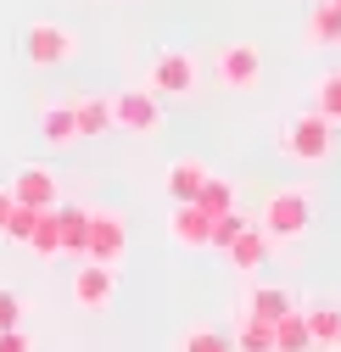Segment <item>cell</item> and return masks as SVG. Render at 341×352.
Masks as SVG:
<instances>
[{
	"mask_svg": "<svg viewBox=\"0 0 341 352\" xmlns=\"http://www.w3.org/2000/svg\"><path fill=\"white\" fill-rule=\"evenodd\" d=\"M219 78L230 84V90H258V78H263V51L252 45V39L224 45V51H219Z\"/></svg>",
	"mask_w": 341,
	"mask_h": 352,
	"instance_id": "5b68a950",
	"label": "cell"
},
{
	"mask_svg": "<svg viewBox=\"0 0 341 352\" xmlns=\"http://www.w3.org/2000/svg\"><path fill=\"white\" fill-rule=\"evenodd\" d=\"M185 352H230V341L219 330H190L185 336Z\"/></svg>",
	"mask_w": 341,
	"mask_h": 352,
	"instance_id": "d4e9b609",
	"label": "cell"
},
{
	"mask_svg": "<svg viewBox=\"0 0 341 352\" xmlns=\"http://www.w3.org/2000/svg\"><path fill=\"white\" fill-rule=\"evenodd\" d=\"M12 201L34 207V212H45V207H56V173H51V168H39V162L17 168V179H12Z\"/></svg>",
	"mask_w": 341,
	"mask_h": 352,
	"instance_id": "ba28073f",
	"label": "cell"
},
{
	"mask_svg": "<svg viewBox=\"0 0 341 352\" xmlns=\"http://www.w3.org/2000/svg\"><path fill=\"white\" fill-rule=\"evenodd\" d=\"M241 346H246V352H269V346H274V324L246 319V324H241Z\"/></svg>",
	"mask_w": 341,
	"mask_h": 352,
	"instance_id": "7402d4cb",
	"label": "cell"
},
{
	"mask_svg": "<svg viewBox=\"0 0 341 352\" xmlns=\"http://www.w3.org/2000/svg\"><path fill=\"white\" fill-rule=\"evenodd\" d=\"M196 207H201L207 218H224V212H235V185H230V179H212V173H207V185L196 190Z\"/></svg>",
	"mask_w": 341,
	"mask_h": 352,
	"instance_id": "9a60e30c",
	"label": "cell"
},
{
	"mask_svg": "<svg viewBox=\"0 0 341 352\" xmlns=\"http://www.w3.org/2000/svg\"><path fill=\"white\" fill-rule=\"evenodd\" d=\"M174 241L179 246H207L212 241V218L196 201H174Z\"/></svg>",
	"mask_w": 341,
	"mask_h": 352,
	"instance_id": "30bf717a",
	"label": "cell"
},
{
	"mask_svg": "<svg viewBox=\"0 0 341 352\" xmlns=\"http://www.w3.org/2000/svg\"><path fill=\"white\" fill-rule=\"evenodd\" d=\"M190 90H196V56L162 51L151 62V96H190Z\"/></svg>",
	"mask_w": 341,
	"mask_h": 352,
	"instance_id": "52a82bcc",
	"label": "cell"
},
{
	"mask_svg": "<svg viewBox=\"0 0 341 352\" xmlns=\"http://www.w3.org/2000/svg\"><path fill=\"white\" fill-rule=\"evenodd\" d=\"M73 118H78V140H90V135H107L112 129V101H73Z\"/></svg>",
	"mask_w": 341,
	"mask_h": 352,
	"instance_id": "5bb4252c",
	"label": "cell"
},
{
	"mask_svg": "<svg viewBox=\"0 0 341 352\" xmlns=\"http://www.w3.org/2000/svg\"><path fill=\"white\" fill-rule=\"evenodd\" d=\"M224 252H230V263H235L241 274H252V269H263V257H269V235L263 230H241Z\"/></svg>",
	"mask_w": 341,
	"mask_h": 352,
	"instance_id": "8fae6325",
	"label": "cell"
},
{
	"mask_svg": "<svg viewBox=\"0 0 341 352\" xmlns=\"http://www.w3.org/2000/svg\"><path fill=\"white\" fill-rule=\"evenodd\" d=\"M23 314H28V302H23L17 291H0V330H17Z\"/></svg>",
	"mask_w": 341,
	"mask_h": 352,
	"instance_id": "603a6c76",
	"label": "cell"
},
{
	"mask_svg": "<svg viewBox=\"0 0 341 352\" xmlns=\"http://www.w3.org/2000/svg\"><path fill=\"white\" fill-rule=\"evenodd\" d=\"M308 45H341V6H336V0H319V6H314Z\"/></svg>",
	"mask_w": 341,
	"mask_h": 352,
	"instance_id": "4fadbf2b",
	"label": "cell"
},
{
	"mask_svg": "<svg viewBox=\"0 0 341 352\" xmlns=\"http://www.w3.org/2000/svg\"><path fill=\"white\" fill-rule=\"evenodd\" d=\"M39 135H45L51 146H73V140H78V118H73V107H51L45 118H39Z\"/></svg>",
	"mask_w": 341,
	"mask_h": 352,
	"instance_id": "2e32d148",
	"label": "cell"
},
{
	"mask_svg": "<svg viewBox=\"0 0 341 352\" xmlns=\"http://www.w3.org/2000/svg\"><path fill=\"white\" fill-rule=\"evenodd\" d=\"M112 123L129 129V135H151L162 123V107L151 90H123V96H112Z\"/></svg>",
	"mask_w": 341,
	"mask_h": 352,
	"instance_id": "8992f818",
	"label": "cell"
},
{
	"mask_svg": "<svg viewBox=\"0 0 341 352\" xmlns=\"http://www.w3.org/2000/svg\"><path fill=\"white\" fill-rule=\"evenodd\" d=\"M123 246H129L123 218H118V212H90V230H84V252H90V263H107V269H118Z\"/></svg>",
	"mask_w": 341,
	"mask_h": 352,
	"instance_id": "277c9868",
	"label": "cell"
},
{
	"mask_svg": "<svg viewBox=\"0 0 341 352\" xmlns=\"http://www.w3.org/2000/svg\"><path fill=\"white\" fill-rule=\"evenodd\" d=\"M112 291H118V280H112L107 263H84L78 280H73V302H78V307H90V314H101V307L112 302Z\"/></svg>",
	"mask_w": 341,
	"mask_h": 352,
	"instance_id": "9c48e42d",
	"label": "cell"
},
{
	"mask_svg": "<svg viewBox=\"0 0 341 352\" xmlns=\"http://www.w3.org/2000/svg\"><path fill=\"white\" fill-rule=\"evenodd\" d=\"M330 118H319V112H296L285 129H280V151L291 157V162H302V168H319L324 157H330Z\"/></svg>",
	"mask_w": 341,
	"mask_h": 352,
	"instance_id": "7a4b0ae2",
	"label": "cell"
},
{
	"mask_svg": "<svg viewBox=\"0 0 341 352\" xmlns=\"http://www.w3.org/2000/svg\"><path fill=\"white\" fill-rule=\"evenodd\" d=\"M0 352H34V336L17 324V330H0Z\"/></svg>",
	"mask_w": 341,
	"mask_h": 352,
	"instance_id": "4316f807",
	"label": "cell"
},
{
	"mask_svg": "<svg viewBox=\"0 0 341 352\" xmlns=\"http://www.w3.org/2000/svg\"><path fill=\"white\" fill-rule=\"evenodd\" d=\"M201 185H207V168L196 157H179L174 168H168V196H174V201H196Z\"/></svg>",
	"mask_w": 341,
	"mask_h": 352,
	"instance_id": "7c38bea8",
	"label": "cell"
},
{
	"mask_svg": "<svg viewBox=\"0 0 341 352\" xmlns=\"http://www.w3.org/2000/svg\"><path fill=\"white\" fill-rule=\"evenodd\" d=\"M56 230H62V252H84V230H90V212H84V207H62V212H56Z\"/></svg>",
	"mask_w": 341,
	"mask_h": 352,
	"instance_id": "ac0fdd59",
	"label": "cell"
},
{
	"mask_svg": "<svg viewBox=\"0 0 341 352\" xmlns=\"http://www.w3.org/2000/svg\"><path fill=\"white\" fill-rule=\"evenodd\" d=\"M241 230H246V218H241V212H224V218H212V241H207V246H230Z\"/></svg>",
	"mask_w": 341,
	"mask_h": 352,
	"instance_id": "cb8c5ba5",
	"label": "cell"
},
{
	"mask_svg": "<svg viewBox=\"0 0 341 352\" xmlns=\"http://www.w3.org/2000/svg\"><path fill=\"white\" fill-rule=\"evenodd\" d=\"M336 324H341V314H330V307L308 314V336H319V341H336Z\"/></svg>",
	"mask_w": 341,
	"mask_h": 352,
	"instance_id": "484cf974",
	"label": "cell"
},
{
	"mask_svg": "<svg viewBox=\"0 0 341 352\" xmlns=\"http://www.w3.org/2000/svg\"><path fill=\"white\" fill-rule=\"evenodd\" d=\"M34 224H39V212H34V207H23V201H12V212H6V224H0V241H23V246H28Z\"/></svg>",
	"mask_w": 341,
	"mask_h": 352,
	"instance_id": "d6986e66",
	"label": "cell"
},
{
	"mask_svg": "<svg viewBox=\"0 0 341 352\" xmlns=\"http://www.w3.org/2000/svg\"><path fill=\"white\" fill-rule=\"evenodd\" d=\"M252 319H263V324H274V319H285L291 314V302H285V291H274V285H258L252 291Z\"/></svg>",
	"mask_w": 341,
	"mask_h": 352,
	"instance_id": "e0dca14e",
	"label": "cell"
},
{
	"mask_svg": "<svg viewBox=\"0 0 341 352\" xmlns=\"http://www.w3.org/2000/svg\"><path fill=\"white\" fill-rule=\"evenodd\" d=\"M336 6H341V0H336Z\"/></svg>",
	"mask_w": 341,
	"mask_h": 352,
	"instance_id": "f546056e",
	"label": "cell"
},
{
	"mask_svg": "<svg viewBox=\"0 0 341 352\" xmlns=\"http://www.w3.org/2000/svg\"><path fill=\"white\" fill-rule=\"evenodd\" d=\"M73 51H78V39L62 23H28L23 28V56L34 67H62V62H73Z\"/></svg>",
	"mask_w": 341,
	"mask_h": 352,
	"instance_id": "3957f363",
	"label": "cell"
},
{
	"mask_svg": "<svg viewBox=\"0 0 341 352\" xmlns=\"http://www.w3.org/2000/svg\"><path fill=\"white\" fill-rule=\"evenodd\" d=\"M314 336H308V319L302 314H285V319H274V346H285V352H296V346H308Z\"/></svg>",
	"mask_w": 341,
	"mask_h": 352,
	"instance_id": "ffe728a7",
	"label": "cell"
},
{
	"mask_svg": "<svg viewBox=\"0 0 341 352\" xmlns=\"http://www.w3.org/2000/svg\"><path fill=\"white\" fill-rule=\"evenodd\" d=\"M336 341H341V324H336Z\"/></svg>",
	"mask_w": 341,
	"mask_h": 352,
	"instance_id": "f1b7e54d",
	"label": "cell"
},
{
	"mask_svg": "<svg viewBox=\"0 0 341 352\" xmlns=\"http://www.w3.org/2000/svg\"><path fill=\"white\" fill-rule=\"evenodd\" d=\"M314 101H319V118L341 123V73H324V78L314 84Z\"/></svg>",
	"mask_w": 341,
	"mask_h": 352,
	"instance_id": "44dd1931",
	"label": "cell"
},
{
	"mask_svg": "<svg viewBox=\"0 0 341 352\" xmlns=\"http://www.w3.org/2000/svg\"><path fill=\"white\" fill-rule=\"evenodd\" d=\"M308 224H314V190L308 185H285V190H274L269 201H263V235L274 241H291V235H308Z\"/></svg>",
	"mask_w": 341,
	"mask_h": 352,
	"instance_id": "6da1fadb",
	"label": "cell"
},
{
	"mask_svg": "<svg viewBox=\"0 0 341 352\" xmlns=\"http://www.w3.org/2000/svg\"><path fill=\"white\" fill-rule=\"evenodd\" d=\"M6 212H12V190H0V224H6Z\"/></svg>",
	"mask_w": 341,
	"mask_h": 352,
	"instance_id": "83f0119b",
	"label": "cell"
}]
</instances>
